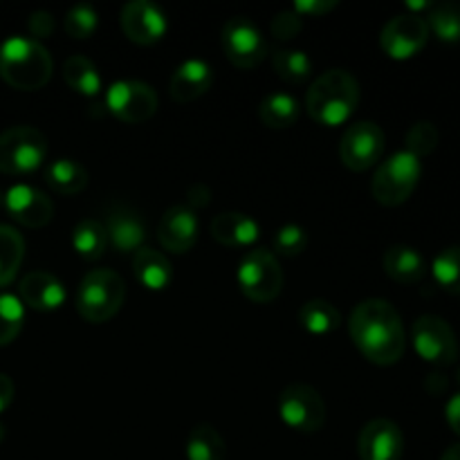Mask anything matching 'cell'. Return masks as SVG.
Here are the masks:
<instances>
[{
  "label": "cell",
  "mask_w": 460,
  "mask_h": 460,
  "mask_svg": "<svg viewBox=\"0 0 460 460\" xmlns=\"http://www.w3.org/2000/svg\"><path fill=\"white\" fill-rule=\"evenodd\" d=\"M349 332L359 353L377 367L400 362L407 349L402 319L386 299H367L355 305L349 319Z\"/></svg>",
  "instance_id": "1"
},
{
  "label": "cell",
  "mask_w": 460,
  "mask_h": 460,
  "mask_svg": "<svg viewBox=\"0 0 460 460\" xmlns=\"http://www.w3.org/2000/svg\"><path fill=\"white\" fill-rule=\"evenodd\" d=\"M359 84L349 70L332 67L319 75L305 93V111L317 124L335 128L358 111Z\"/></svg>",
  "instance_id": "2"
},
{
  "label": "cell",
  "mask_w": 460,
  "mask_h": 460,
  "mask_svg": "<svg viewBox=\"0 0 460 460\" xmlns=\"http://www.w3.org/2000/svg\"><path fill=\"white\" fill-rule=\"evenodd\" d=\"M54 63L45 45L27 36H9L0 45V79L22 93L40 90L52 79Z\"/></svg>",
  "instance_id": "3"
},
{
  "label": "cell",
  "mask_w": 460,
  "mask_h": 460,
  "mask_svg": "<svg viewBox=\"0 0 460 460\" xmlns=\"http://www.w3.org/2000/svg\"><path fill=\"white\" fill-rule=\"evenodd\" d=\"M126 283L115 270H90L79 283L76 310L90 323H103L115 317L124 305Z\"/></svg>",
  "instance_id": "4"
},
{
  "label": "cell",
  "mask_w": 460,
  "mask_h": 460,
  "mask_svg": "<svg viewBox=\"0 0 460 460\" xmlns=\"http://www.w3.org/2000/svg\"><path fill=\"white\" fill-rule=\"evenodd\" d=\"M422 175V164L416 155L409 151H398L386 157L377 166L371 180V193L380 205L398 207L411 198L416 191L418 180Z\"/></svg>",
  "instance_id": "5"
},
{
  "label": "cell",
  "mask_w": 460,
  "mask_h": 460,
  "mask_svg": "<svg viewBox=\"0 0 460 460\" xmlns=\"http://www.w3.org/2000/svg\"><path fill=\"white\" fill-rule=\"evenodd\" d=\"M48 157V139L34 126H13L0 133V173L25 175Z\"/></svg>",
  "instance_id": "6"
},
{
  "label": "cell",
  "mask_w": 460,
  "mask_h": 460,
  "mask_svg": "<svg viewBox=\"0 0 460 460\" xmlns=\"http://www.w3.org/2000/svg\"><path fill=\"white\" fill-rule=\"evenodd\" d=\"M279 416L296 434L313 436L326 425V402L317 389L295 382L279 395Z\"/></svg>",
  "instance_id": "7"
},
{
  "label": "cell",
  "mask_w": 460,
  "mask_h": 460,
  "mask_svg": "<svg viewBox=\"0 0 460 460\" xmlns=\"http://www.w3.org/2000/svg\"><path fill=\"white\" fill-rule=\"evenodd\" d=\"M238 288L254 304H270L283 290V270L277 256L265 250H252L238 265Z\"/></svg>",
  "instance_id": "8"
},
{
  "label": "cell",
  "mask_w": 460,
  "mask_h": 460,
  "mask_svg": "<svg viewBox=\"0 0 460 460\" xmlns=\"http://www.w3.org/2000/svg\"><path fill=\"white\" fill-rule=\"evenodd\" d=\"M225 57L241 70H254L268 57V43L263 31L256 27L252 18L234 16L223 27Z\"/></svg>",
  "instance_id": "9"
},
{
  "label": "cell",
  "mask_w": 460,
  "mask_h": 460,
  "mask_svg": "<svg viewBox=\"0 0 460 460\" xmlns=\"http://www.w3.org/2000/svg\"><path fill=\"white\" fill-rule=\"evenodd\" d=\"M411 340L413 349L425 362L436 364V367H452L458 359L456 332L443 317H436V314L418 317L411 328Z\"/></svg>",
  "instance_id": "10"
},
{
  "label": "cell",
  "mask_w": 460,
  "mask_h": 460,
  "mask_svg": "<svg viewBox=\"0 0 460 460\" xmlns=\"http://www.w3.org/2000/svg\"><path fill=\"white\" fill-rule=\"evenodd\" d=\"M157 93L144 81H115L106 93V108L124 124H142L157 111Z\"/></svg>",
  "instance_id": "11"
},
{
  "label": "cell",
  "mask_w": 460,
  "mask_h": 460,
  "mask_svg": "<svg viewBox=\"0 0 460 460\" xmlns=\"http://www.w3.org/2000/svg\"><path fill=\"white\" fill-rule=\"evenodd\" d=\"M385 133L373 121H355L346 128L340 142V157L346 169L362 171L373 169L385 153Z\"/></svg>",
  "instance_id": "12"
},
{
  "label": "cell",
  "mask_w": 460,
  "mask_h": 460,
  "mask_svg": "<svg viewBox=\"0 0 460 460\" xmlns=\"http://www.w3.org/2000/svg\"><path fill=\"white\" fill-rule=\"evenodd\" d=\"M429 40L427 21L418 13H398L391 18L380 34V45L386 57L395 61H407L416 57Z\"/></svg>",
  "instance_id": "13"
},
{
  "label": "cell",
  "mask_w": 460,
  "mask_h": 460,
  "mask_svg": "<svg viewBox=\"0 0 460 460\" xmlns=\"http://www.w3.org/2000/svg\"><path fill=\"white\" fill-rule=\"evenodd\" d=\"M119 25L126 39L133 40V43L153 45L162 40L169 22H166L164 12L157 4L148 3V0H130L121 9Z\"/></svg>",
  "instance_id": "14"
},
{
  "label": "cell",
  "mask_w": 460,
  "mask_h": 460,
  "mask_svg": "<svg viewBox=\"0 0 460 460\" xmlns=\"http://www.w3.org/2000/svg\"><path fill=\"white\" fill-rule=\"evenodd\" d=\"M358 454L362 460H400L404 454V436L389 418H376L359 431Z\"/></svg>",
  "instance_id": "15"
},
{
  "label": "cell",
  "mask_w": 460,
  "mask_h": 460,
  "mask_svg": "<svg viewBox=\"0 0 460 460\" xmlns=\"http://www.w3.org/2000/svg\"><path fill=\"white\" fill-rule=\"evenodd\" d=\"M4 207L18 225L30 229L45 227L54 216L52 200L40 189L30 184H13L4 193Z\"/></svg>",
  "instance_id": "16"
},
{
  "label": "cell",
  "mask_w": 460,
  "mask_h": 460,
  "mask_svg": "<svg viewBox=\"0 0 460 460\" xmlns=\"http://www.w3.org/2000/svg\"><path fill=\"white\" fill-rule=\"evenodd\" d=\"M157 238L162 247L173 254H187L198 241V216L189 207H171L157 225Z\"/></svg>",
  "instance_id": "17"
},
{
  "label": "cell",
  "mask_w": 460,
  "mask_h": 460,
  "mask_svg": "<svg viewBox=\"0 0 460 460\" xmlns=\"http://www.w3.org/2000/svg\"><path fill=\"white\" fill-rule=\"evenodd\" d=\"M211 84H214V67L202 58H187L171 75L169 93L178 103H189L209 93Z\"/></svg>",
  "instance_id": "18"
},
{
  "label": "cell",
  "mask_w": 460,
  "mask_h": 460,
  "mask_svg": "<svg viewBox=\"0 0 460 460\" xmlns=\"http://www.w3.org/2000/svg\"><path fill=\"white\" fill-rule=\"evenodd\" d=\"M18 299L31 310L39 313H49V310H58L66 301V288L58 281L54 274L49 272H30L22 277L21 286H18Z\"/></svg>",
  "instance_id": "19"
},
{
  "label": "cell",
  "mask_w": 460,
  "mask_h": 460,
  "mask_svg": "<svg viewBox=\"0 0 460 460\" xmlns=\"http://www.w3.org/2000/svg\"><path fill=\"white\" fill-rule=\"evenodd\" d=\"M103 229H106V236L111 241V245L119 254H135L137 250H142L144 241H146V227L139 220V216L128 209L112 211L108 216Z\"/></svg>",
  "instance_id": "20"
},
{
  "label": "cell",
  "mask_w": 460,
  "mask_h": 460,
  "mask_svg": "<svg viewBox=\"0 0 460 460\" xmlns=\"http://www.w3.org/2000/svg\"><path fill=\"white\" fill-rule=\"evenodd\" d=\"M211 236L225 247H250L259 238V225L252 216L241 211H225L211 220Z\"/></svg>",
  "instance_id": "21"
},
{
  "label": "cell",
  "mask_w": 460,
  "mask_h": 460,
  "mask_svg": "<svg viewBox=\"0 0 460 460\" xmlns=\"http://www.w3.org/2000/svg\"><path fill=\"white\" fill-rule=\"evenodd\" d=\"M133 270L137 281L151 292L166 290L173 281V268H171L169 259L162 252L151 250V247H142V250L135 252Z\"/></svg>",
  "instance_id": "22"
},
{
  "label": "cell",
  "mask_w": 460,
  "mask_h": 460,
  "mask_svg": "<svg viewBox=\"0 0 460 460\" xmlns=\"http://www.w3.org/2000/svg\"><path fill=\"white\" fill-rule=\"evenodd\" d=\"M385 272L389 274L394 281L404 283V286H411L425 279L427 274V263L422 259V254L413 247L407 245H395L389 247L385 254Z\"/></svg>",
  "instance_id": "23"
},
{
  "label": "cell",
  "mask_w": 460,
  "mask_h": 460,
  "mask_svg": "<svg viewBox=\"0 0 460 460\" xmlns=\"http://www.w3.org/2000/svg\"><path fill=\"white\" fill-rule=\"evenodd\" d=\"M45 182L61 196H76L88 187V169L76 160H54L45 169Z\"/></svg>",
  "instance_id": "24"
},
{
  "label": "cell",
  "mask_w": 460,
  "mask_h": 460,
  "mask_svg": "<svg viewBox=\"0 0 460 460\" xmlns=\"http://www.w3.org/2000/svg\"><path fill=\"white\" fill-rule=\"evenodd\" d=\"M299 112H301L299 102L288 93L268 94L259 106L261 121L272 130L290 128V126L299 119Z\"/></svg>",
  "instance_id": "25"
},
{
  "label": "cell",
  "mask_w": 460,
  "mask_h": 460,
  "mask_svg": "<svg viewBox=\"0 0 460 460\" xmlns=\"http://www.w3.org/2000/svg\"><path fill=\"white\" fill-rule=\"evenodd\" d=\"M299 323L310 335H331V332L340 328L341 314L331 301L310 299L308 304L301 305Z\"/></svg>",
  "instance_id": "26"
},
{
  "label": "cell",
  "mask_w": 460,
  "mask_h": 460,
  "mask_svg": "<svg viewBox=\"0 0 460 460\" xmlns=\"http://www.w3.org/2000/svg\"><path fill=\"white\" fill-rule=\"evenodd\" d=\"M63 79L75 93L84 94V97H97L102 93V76H99L97 67L81 54L70 57L63 63Z\"/></svg>",
  "instance_id": "27"
},
{
  "label": "cell",
  "mask_w": 460,
  "mask_h": 460,
  "mask_svg": "<svg viewBox=\"0 0 460 460\" xmlns=\"http://www.w3.org/2000/svg\"><path fill=\"white\" fill-rule=\"evenodd\" d=\"M25 259V241L18 229L0 225V288L9 286L16 279Z\"/></svg>",
  "instance_id": "28"
},
{
  "label": "cell",
  "mask_w": 460,
  "mask_h": 460,
  "mask_svg": "<svg viewBox=\"0 0 460 460\" xmlns=\"http://www.w3.org/2000/svg\"><path fill=\"white\" fill-rule=\"evenodd\" d=\"M187 460H227V445L211 425L193 427L187 440Z\"/></svg>",
  "instance_id": "29"
},
{
  "label": "cell",
  "mask_w": 460,
  "mask_h": 460,
  "mask_svg": "<svg viewBox=\"0 0 460 460\" xmlns=\"http://www.w3.org/2000/svg\"><path fill=\"white\" fill-rule=\"evenodd\" d=\"M108 245L106 229L99 220H81L75 229H72V247L76 254L85 261H97L103 256V250Z\"/></svg>",
  "instance_id": "30"
},
{
  "label": "cell",
  "mask_w": 460,
  "mask_h": 460,
  "mask_svg": "<svg viewBox=\"0 0 460 460\" xmlns=\"http://www.w3.org/2000/svg\"><path fill=\"white\" fill-rule=\"evenodd\" d=\"M272 66L274 72L292 85L304 84L313 75V61L301 49H279L272 57Z\"/></svg>",
  "instance_id": "31"
},
{
  "label": "cell",
  "mask_w": 460,
  "mask_h": 460,
  "mask_svg": "<svg viewBox=\"0 0 460 460\" xmlns=\"http://www.w3.org/2000/svg\"><path fill=\"white\" fill-rule=\"evenodd\" d=\"M429 31H434L443 43H458L460 40V4L458 3H440L431 7Z\"/></svg>",
  "instance_id": "32"
},
{
  "label": "cell",
  "mask_w": 460,
  "mask_h": 460,
  "mask_svg": "<svg viewBox=\"0 0 460 460\" xmlns=\"http://www.w3.org/2000/svg\"><path fill=\"white\" fill-rule=\"evenodd\" d=\"M436 283L449 295H460V247H447L440 252L431 265Z\"/></svg>",
  "instance_id": "33"
},
{
  "label": "cell",
  "mask_w": 460,
  "mask_h": 460,
  "mask_svg": "<svg viewBox=\"0 0 460 460\" xmlns=\"http://www.w3.org/2000/svg\"><path fill=\"white\" fill-rule=\"evenodd\" d=\"M25 305L18 296L0 295V346H9L22 331Z\"/></svg>",
  "instance_id": "34"
},
{
  "label": "cell",
  "mask_w": 460,
  "mask_h": 460,
  "mask_svg": "<svg viewBox=\"0 0 460 460\" xmlns=\"http://www.w3.org/2000/svg\"><path fill=\"white\" fill-rule=\"evenodd\" d=\"M438 146V128H436L431 121H416V124L409 128L407 133V148L411 155H416L418 160L431 155Z\"/></svg>",
  "instance_id": "35"
},
{
  "label": "cell",
  "mask_w": 460,
  "mask_h": 460,
  "mask_svg": "<svg viewBox=\"0 0 460 460\" xmlns=\"http://www.w3.org/2000/svg\"><path fill=\"white\" fill-rule=\"evenodd\" d=\"M63 22H66V31L72 36V39L84 40L94 34V30H97L99 25V16L90 4L81 3V4H75V7L66 13V21Z\"/></svg>",
  "instance_id": "36"
},
{
  "label": "cell",
  "mask_w": 460,
  "mask_h": 460,
  "mask_svg": "<svg viewBox=\"0 0 460 460\" xmlns=\"http://www.w3.org/2000/svg\"><path fill=\"white\" fill-rule=\"evenodd\" d=\"M272 247L281 256H299L308 247V234L299 225H283L274 234Z\"/></svg>",
  "instance_id": "37"
},
{
  "label": "cell",
  "mask_w": 460,
  "mask_h": 460,
  "mask_svg": "<svg viewBox=\"0 0 460 460\" xmlns=\"http://www.w3.org/2000/svg\"><path fill=\"white\" fill-rule=\"evenodd\" d=\"M301 30H304V18L295 9H283L270 22V31L279 40H292L301 34Z\"/></svg>",
  "instance_id": "38"
},
{
  "label": "cell",
  "mask_w": 460,
  "mask_h": 460,
  "mask_svg": "<svg viewBox=\"0 0 460 460\" xmlns=\"http://www.w3.org/2000/svg\"><path fill=\"white\" fill-rule=\"evenodd\" d=\"M337 4H340L337 0H296L292 9H295L301 18L304 16L317 18V16H326V13H331Z\"/></svg>",
  "instance_id": "39"
},
{
  "label": "cell",
  "mask_w": 460,
  "mask_h": 460,
  "mask_svg": "<svg viewBox=\"0 0 460 460\" xmlns=\"http://www.w3.org/2000/svg\"><path fill=\"white\" fill-rule=\"evenodd\" d=\"M27 27H30L34 40L36 39H48V36H52V31H54V16L49 12H43V9H39V12H34L30 16V21H27Z\"/></svg>",
  "instance_id": "40"
},
{
  "label": "cell",
  "mask_w": 460,
  "mask_h": 460,
  "mask_svg": "<svg viewBox=\"0 0 460 460\" xmlns=\"http://www.w3.org/2000/svg\"><path fill=\"white\" fill-rule=\"evenodd\" d=\"M13 395H16V386H13L12 377L0 373V413L13 402Z\"/></svg>",
  "instance_id": "41"
},
{
  "label": "cell",
  "mask_w": 460,
  "mask_h": 460,
  "mask_svg": "<svg viewBox=\"0 0 460 460\" xmlns=\"http://www.w3.org/2000/svg\"><path fill=\"white\" fill-rule=\"evenodd\" d=\"M445 413H447L449 427H452V429L460 436V394H456L452 400H449L447 411Z\"/></svg>",
  "instance_id": "42"
},
{
  "label": "cell",
  "mask_w": 460,
  "mask_h": 460,
  "mask_svg": "<svg viewBox=\"0 0 460 460\" xmlns=\"http://www.w3.org/2000/svg\"><path fill=\"white\" fill-rule=\"evenodd\" d=\"M440 460H460V443L452 445V447H449L447 452L443 454V458H440Z\"/></svg>",
  "instance_id": "43"
},
{
  "label": "cell",
  "mask_w": 460,
  "mask_h": 460,
  "mask_svg": "<svg viewBox=\"0 0 460 460\" xmlns=\"http://www.w3.org/2000/svg\"><path fill=\"white\" fill-rule=\"evenodd\" d=\"M409 9H429L431 3H407Z\"/></svg>",
  "instance_id": "44"
},
{
  "label": "cell",
  "mask_w": 460,
  "mask_h": 460,
  "mask_svg": "<svg viewBox=\"0 0 460 460\" xmlns=\"http://www.w3.org/2000/svg\"><path fill=\"white\" fill-rule=\"evenodd\" d=\"M3 438H4V427L0 425V440H3Z\"/></svg>",
  "instance_id": "45"
}]
</instances>
